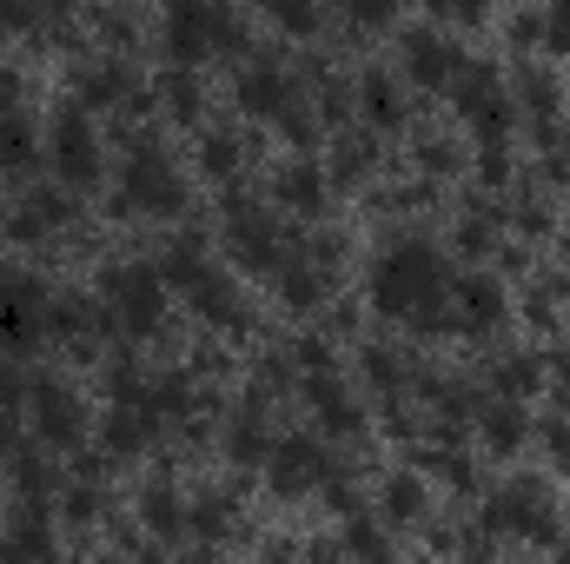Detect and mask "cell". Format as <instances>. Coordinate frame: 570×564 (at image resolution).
I'll use <instances>...</instances> for the list:
<instances>
[{"label":"cell","mask_w":570,"mask_h":564,"mask_svg":"<svg viewBox=\"0 0 570 564\" xmlns=\"http://www.w3.org/2000/svg\"><path fill=\"white\" fill-rule=\"evenodd\" d=\"M372 299H379V312L412 319L419 332H444V325H451V312H444V299H451L444 253L425 246V240L385 246V260H379V273H372Z\"/></svg>","instance_id":"6da1fadb"},{"label":"cell","mask_w":570,"mask_h":564,"mask_svg":"<svg viewBox=\"0 0 570 564\" xmlns=\"http://www.w3.org/2000/svg\"><path fill=\"white\" fill-rule=\"evenodd\" d=\"M107 312L127 325V332H153L166 319V280L159 266H107Z\"/></svg>","instance_id":"7a4b0ae2"},{"label":"cell","mask_w":570,"mask_h":564,"mask_svg":"<svg viewBox=\"0 0 570 564\" xmlns=\"http://www.w3.org/2000/svg\"><path fill=\"white\" fill-rule=\"evenodd\" d=\"M53 166H60L67 186H94V179H100V140H94L87 107H67V114L53 120Z\"/></svg>","instance_id":"3957f363"},{"label":"cell","mask_w":570,"mask_h":564,"mask_svg":"<svg viewBox=\"0 0 570 564\" xmlns=\"http://www.w3.org/2000/svg\"><path fill=\"white\" fill-rule=\"evenodd\" d=\"M120 206L127 213H166V206H179V173L166 166V153H134L127 159Z\"/></svg>","instance_id":"277c9868"},{"label":"cell","mask_w":570,"mask_h":564,"mask_svg":"<svg viewBox=\"0 0 570 564\" xmlns=\"http://www.w3.org/2000/svg\"><path fill=\"white\" fill-rule=\"evenodd\" d=\"M47 292L33 280H7L0 273V346H33L47 332Z\"/></svg>","instance_id":"5b68a950"},{"label":"cell","mask_w":570,"mask_h":564,"mask_svg":"<svg viewBox=\"0 0 570 564\" xmlns=\"http://www.w3.org/2000/svg\"><path fill=\"white\" fill-rule=\"evenodd\" d=\"M458 107H464V120H471L484 140L504 134V120H511V94H504L498 67H464V74H458Z\"/></svg>","instance_id":"8992f818"},{"label":"cell","mask_w":570,"mask_h":564,"mask_svg":"<svg viewBox=\"0 0 570 564\" xmlns=\"http://www.w3.org/2000/svg\"><path fill=\"white\" fill-rule=\"evenodd\" d=\"M213 40H239V20H226L219 7H173L166 13V47L179 60H199Z\"/></svg>","instance_id":"52a82bcc"},{"label":"cell","mask_w":570,"mask_h":564,"mask_svg":"<svg viewBox=\"0 0 570 564\" xmlns=\"http://www.w3.org/2000/svg\"><path fill=\"white\" fill-rule=\"evenodd\" d=\"M318 478H332V465H325L318 438H285V445H273V492H279V498L312 492Z\"/></svg>","instance_id":"ba28073f"},{"label":"cell","mask_w":570,"mask_h":564,"mask_svg":"<svg viewBox=\"0 0 570 564\" xmlns=\"http://www.w3.org/2000/svg\"><path fill=\"white\" fill-rule=\"evenodd\" d=\"M33 425H40L47 445H73V438L87 431V412H80V399H73L60 379H40V386H33Z\"/></svg>","instance_id":"9c48e42d"},{"label":"cell","mask_w":570,"mask_h":564,"mask_svg":"<svg viewBox=\"0 0 570 564\" xmlns=\"http://www.w3.org/2000/svg\"><path fill=\"white\" fill-rule=\"evenodd\" d=\"M484 525H491V532H524V538H551V512H544V498H538L531 485H511V492H498V498L484 505Z\"/></svg>","instance_id":"30bf717a"},{"label":"cell","mask_w":570,"mask_h":564,"mask_svg":"<svg viewBox=\"0 0 570 564\" xmlns=\"http://www.w3.org/2000/svg\"><path fill=\"white\" fill-rule=\"evenodd\" d=\"M444 312H451L458 332H484V325L504 319V292H498V280H478V273H471V280H451Z\"/></svg>","instance_id":"8fae6325"},{"label":"cell","mask_w":570,"mask_h":564,"mask_svg":"<svg viewBox=\"0 0 570 564\" xmlns=\"http://www.w3.org/2000/svg\"><path fill=\"white\" fill-rule=\"evenodd\" d=\"M53 552V538H47V518L27 505V512H13L7 518V532H0V564H47Z\"/></svg>","instance_id":"7c38bea8"},{"label":"cell","mask_w":570,"mask_h":564,"mask_svg":"<svg viewBox=\"0 0 570 564\" xmlns=\"http://www.w3.org/2000/svg\"><path fill=\"white\" fill-rule=\"evenodd\" d=\"M412 74H419L425 87H444V80L458 87V74H464V54H458V47H451L444 33L419 27V33H412Z\"/></svg>","instance_id":"4fadbf2b"},{"label":"cell","mask_w":570,"mask_h":564,"mask_svg":"<svg viewBox=\"0 0 570 564\" xmlns=\"http://www.w3.org/2000/svg\"><path fill=\"white\" fill-rule=\"evenodd\" d=\"M233 246L246 266H279V226L253 206H233Z\"/></svg>","instance_id":"5bb4252c"},{"label":"cell","mask_w":570,"mask_h":564,"mask_svg":"<svg viewBox=\"0 0 570 564\" xmlns=\"http://www.w3.org/2000/svg\"><path fill=\"white\" fill-rule=\"evenodd\" d=\"M239 107H253V114H285V107H292V80H285V67H273V60L246 67V74H239Z\"/></svg>","instance_id":"9a60e30c"},{"label":"cell","mask_w":570,"mask_h":564,"mask_svg":"<svg viewBox=\"0 0 570 564\" xmlns=\"http://www.w3.org/2000/svg\"><path fill=\"white\" fill-rule=\"evenodd\" d=\"M305 392H312L318 419L332 425V431H358V425H365V412H358V399H352L345 386H332L325 372H312V379H305Z\"/></svg>","instance_id":"2e32d148"},{"label":"cell","mask_w":570,"mask_h":564,"mask_svg":"<svg viewBox=\"0 0 570 564\" xmlns=\"http://www.w3.org/2000/svg\"><path fill=\"white\" fill-rule=\"evenodd\" d=\"M193 305H199L213 325H246V305H239V292L226 285V273H206V280L193 285Z\"/></svg>","instance_id":"e0dca14e"},{"label":"cell","mask_w":570,"mask_h":564,"mask_svg":"<svg viewBox=\"0 0 570 564\" xmlns=\"http://www.w3.org/2000/svg\"><path fill=\"white\" fill-rule=\"evenodd\" d=\"M153 419H159V412L140 406V399H134V406H114V419H107V445H114V451H140L146 438H153Z\"/></svg>","instance_id":"ac0fdd59"},{"label":"cell","mask_w":570,"mask_h":564,"mask_svg":"<svg viewBox=\"0 0 570 564\" xmlns=\"http://www.w3.org/2000/svg\"><path fill=\"white\" fill-rule=\"evenodd\" d=\"M365 114H372V127H399L405 120V100H399V87H392V74H365Z\"/></svg>","instance_id":"d6986e66"},{"label":"cell","mask_w":570,"mask_h":564,"mask_svg":"<svg viewBox=\"0 0 570 564\" xmlns=\"http://www.w3.org/2000/svg\"><path fill=\"white\" fill-rule=\"evenodd\" d=\"M318 193H325V179H318V166H312V159H298V166H285V173H279V200H285V206L312 213V206H318Z\"/></svg>","instance_id":"ffe728a7"},{"label":"cell","mask_w":570,"mask_h":564,"mask_svg":"<svg viewBox=\"0 0 570 564\" xmlns=\"http://www.w3.org/2000/svg\"><path fill=\"white\" fill-rule=\"evenodd\" d=\"M345 545H352V558L358 564H392V532H379L372 518H352Z\"/></svg>","instance_id":"44dd1931"},{"label":"cell","mask_w":570,"mask_h":564,"mask_svg":"<svg viewBox=\"0 0 570 564\" xmlns=\"http://www.w3.org/2000/svg\"><path fill=\"white\" fill-rule=\"evenodd\" d=\"M484 438H491L498 451H511V445L524 438V412H518V406H491V412H484Z\"/></svg>","instance_id":"7402d4cb"},{"label":"cell","mask_w":570,"mask_h":564,"mask_svg":"<svg viewBox=\"0 0 570 564\" xmlns=\"http://www.w3.org/2000/svg\"><path fill=\"white\" fill-rule=\"evenodd\" d=\"M385 512H392V518H419V512H425V485H419V478H392V485H385Z\"/></svg>","instance_id":"603a6c76"},{"label":"cell","mask_w":570,"mask_h":564,"mask_svg":"<svg viewBox=\"0 0 570 564\" xmlns=\"http://www.w3.org/2000/svg\"><path fill=\"white\" fill-rule=\"evenodd\" d=\"M47 332H60V339L67 332H87V299H53L47 305Z\"/></svg>","instance_id":"cb8c5ba5"},{"label":"cell","mask_w":570,"mask_h":564,"mask_svg":"<svg viewBox=\"0 0 570 564\" xmlns=\"http://www.w3.org/2000/svg\"><path fill=\"white\" fill-rule=\"evenodd\" d=\"M0 159H7V166H33V134H27L20 120L0 127Z\"/></svg>","instance_id":"d4e9b609"},{"label":"cell","mask_w":570,"mask_h":564,"mask_svg":"<svg viewBox=\"0 0 570 564\" xmlns=\"http://www.w3.org/2000/svg\"><path fill=\"white\" fill-rule=\"evenodd\" d=\"M146 518H153V532H179V505H173V492H166V485H153V492H146Z\"/></svg>","instance_id":"484cf974"},{"label":"cell","mask_w":570,"mask_h":564,"mask_svg":"<svg viewBox=\"0 0 570 564\" xmlns=\"http://www.w3.org/2000/svg\"><path fill=\"white\" fill-rule=\"evenodd\" d=\"M239 166V140L233 134H206V173H233Z\"/></svg>","instance_id":"4316f807"},{"label":"cell","mask_w":570,"mask_h":564,"mask_svg":"<svg viewBox=\"0 0 570 564\" xmlns=\"http://www.w3.org/2000/svg\"><path fill=\"white\" fill-rule=\"evenodd\" d=\"M531 386H538V359H511V366H504V392H518V399H524Z\"/></svg>","instance_id":"83f0119b"},{"label":"cell","mask_w":570,"mask_h":564,"mask_svg":"<svg viewBox=\"0 0 570 564\" xmlns=\"http://www.w3.org/2000/svg\"><path fill=\"white\" fill-rule=\"evenodd\" d=\"M285 299H292V305H312V299H318V280L298 273V266H285Z\"/></svg>","instance_id":"f1b7e54d"},{"label":"cell","mask_w":570,"mask_h":564,"mask_svg":"<svg viewBox=\"0 0 570 564\" xmlns=\"http://www.w3.org/2000/svg\"><path fill=\"white\" fill-rule=\"evenodd\" d=\"M166 100H173V114H199V87H193V80H179V74L166 80Z\"/></svg>","instance_id":"f546056e"},{"label":"cell","mask_w":570,"mask_h":564,"mask_svg":"<svg viewBox=\"0 0 570 564\" xmlns=\"http://www.w3.org/2000/svg\"><path fill=\"white\" fill-rule=\"evenodd\" d=\"M120 87H127V80H120V67H100V74L87 80V94H94V100H107V94H120Z\"/></svg>","instance_id":"4dcf8cb0"},{"label":"cell","mask_w":570,"mask_h":564,"mask_svg":"<svg viewBox=\"0 0 570 564\" xmlns=\"http://www.w3.org/2000/svg\"><path fill=\"white\" fill-rule=\"evenodd\" d=\"M365 366H372L379 386H399V359H392V352H365Z\"/></svg>","instance_id":"1f68e13d"},{"label":"cell","mask_w":570,"mask_h":564,"mask_svg":"<svg viewBox=\"0 0 570 564\" xmlns=\"http://www.w3.org/2000/svg\"><path fill=\"white\" fill-rule=\"evenodd\" d=\"M233 451H239V458H259V451H266V438H259V425H239V438H233Z\"/></svg>","instance_id":"d6a6232c"},{"label":"cell","mask_w":570,"mask_h":564,"mask_svg":"<svg viewBox=\"0 0 570 564\" xmlns=\"http://www.w3.org/2000/svg\"><path fill=\"white\" fill-rule=\"evenodd\" d=\"M13 100H20V87H13V74H0V127L13 120Z\"/></svg>","instance_id":"836d02e7"},{"label":"cell","mask_w":570,"mask_h":564,"mask_svg":"<svg viewBox=\"0 0 570 564\" xmlns=\"http://www.w3.org/2000/svg\"><path fill=\"white\" fill-rule=\"evenodd\" d=\"M94 505H100L94 492H73V498H67V512H73V518H94Z\"/></svg>","instance_id":"e575fe53"},{"label":"cell","mask_w":570,"mask_h":564,"mask_svg":"<svg viewBox=\"0 0 570 564\" xmlns=\"http://www.w3.org/2000/svg\"><path fill=\"white\" fill-rule=\"evenodd\" d=\"M279 20H285V27H312L318 13H312V7H279Z\"/></svg>","instance_id":"d590c367"},{"label":"cell","mask_w":570,"mask_h":564,"mask_svg":"<svg viewBox=\"0 0 570 564\" xmlns=\"http://www.w3.org/2000/svg\"><path fill=\"white\" fill-rule=\"evenodd\" d=\"M186 564H213V558H186Z\"/></svg>","instance_id":"8d00e7d4"},{"label":"cell","mask_w":570,"mask_h":564,"mask_svg":"<svg viewBox=\"0 0 570 564\" xmlns=\"http://www.w3.org/2000/svg\"><path fill=\"white\" fill-rule=\"evenodd\" d=\"M266 564H292V558H266Z\"/></svg>","instance_id":"74e56055"}]
</instances>
